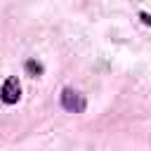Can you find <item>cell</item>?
Segmentation results:
<instances>
[{
    "label": "cell",
    "instance_id": "obj_1",
    "mask_svg": "<svg viewBox=\"0 0 151 151\" xmlns=\"http://www.w3.org/2000/svg\"><path fill=\"white\" fill-rule=\"evenodd\" d=\"M61 106H64L66 111H71V113H83V111H85V97L78 94V92L71 90V87H64V90H61Z\"/></svg>",
    "mask_w": 151,
    "mask_h": 151
},
{
    "label": "cell",
    "instance_id": "obj_2",
    "mask_svg": "<svg viewBox=\"0 0 151 151\" xmlns=\"http://www.w3.org/2000/svg\"><path fill=\"white\" fill-rule=\"evenodd\" d=\"M19 97H21V85H19V80H17V78H7L5 85H2V101H5V104H14V101H19Z\"/></svg>",
    "mask_w": 151,
    "mask_h": 151
},
{
    "label": "cell",
    "instance_id": "obj_3",
    "mask_svg": "<svg viewBox=\"0 0 151 151\" xmlns=\"http://www.w3.org/2000/svg\"><path fill=\"white\" fill-rule=\"evenodd\" d=\"M26 71H28L31 76H40V73H42V66H40L38 61H33V59H28V61H26Z\"/></svg>",
    "mask_w": 151,
    "mask_h": 151
},
{
    "label": "cell",
    "instance_id": "obj_4",
    "mask_svg": "<svg viewBox=\"0 0 151 151\" xmlns=\"http://www.w3.org/2000/svg\"><path fill=\"white\" fill-rule=\"evenodd\" d=\"M142 19H144V24H151V14H146V12H142Z\"/></svg>",
    "mask_w": 151,
    "mask_h": 151
}]
</instances>
